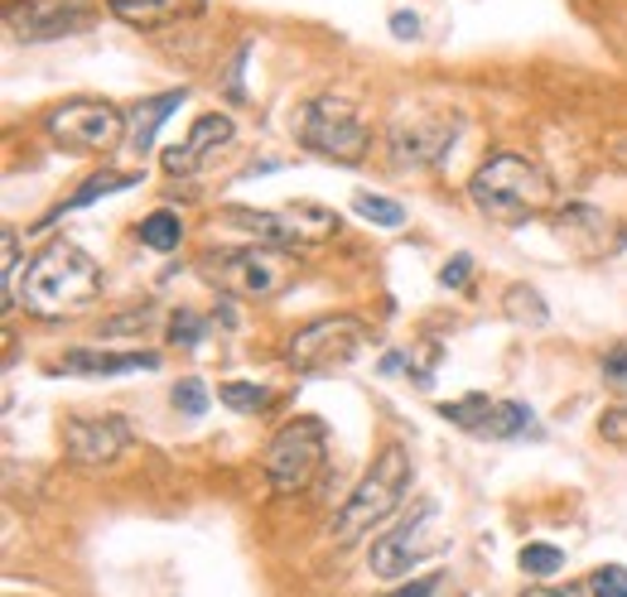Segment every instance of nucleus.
Masks as SVG:
<instances>
[{
    "mask_svg": "<svg viewBox=\"0 0 627 597\" xmlns=\"http://www.w3.org/2000/svg\"><path fill=\"white\" fill-rule=\"evenodd\" d=\"M406 486H410V454L401 444H386L377 454V462L362 472V482L353 486V496L343 502V510H338L333 544H357L372 526H381V520L401 506Z\"/></svg>",
    "mask_w": 627,
    "mask_h": 597,
    "instance_id": "nucleus-3",
    "label": "nucleus"
},
{
    "mask_svg": "<svg viewBox=\"0 0 627 597\" xmlns=\"http://www.w3.org/2000/svg\"><path fill=\"white\" fill-rule=\"evenodd\" d=\"M140 179L136 174H96V179H88V184H82L78 193H72V198L64 203V207H54V217H44L39 227H48V222H58V217L64 213H78V207H88V203H96V198H106V193H121V188H136Z\"/></svg>",
    "mask_w": 627,
    "mask_h": 597,
    "instance_id": "nucleus-18",
    "label": "nucleus"
},
{
    "mask_svg": "<svg viewBox=\"0 0 627 597\" xmlns=\"http://www.w3.org/2000/svg\"><path fill=\"white\" fill-rule=\"evenodd\" d=\"M106 10L130 30H164V24L193 20L203 10V0H106Z\"/></svg>",
    "mask_w": 627,
    "mask_h": 597,
    "instance_id": "nucleus-16",
    "label": "nucleus"
},
{
    "mask_svg": "<svg viewBox=\"0 0 627 597\" xmlns=\"http://www.w3.org/2000/svg\"><path fill=\"white\" fill-rule=\"evenodd\" d=\"M169 400H174V410H184V414H203V410H208V386L189 376V381L174 386V395H169Z\"/></svg>",
    "mask_w": 627,
    "mask_h": 597,
    "instance_id": "nucleus-27",
    "label": "nucleus"
},
{
    "mask_svg": "<svg viewBox=\"0 0 627 597\" xmlns=\"http://www.w3.org/2000/svg\"><path fill=\"white\" fill-rule=\"evenodd\" d=\"M502 313H506V319H512V323H522V328H546V323H550L546 299H540L531 285H512V289H506Z\"/></svg>",
    "mask_w": 627,
    "mask_h": 597,
    "instance_id": "nucleus-19",
    "label": "nucleus"
},
{
    "mask_svg": "<svg viewBox=\"0 0 627 597\" xmlns=\"http://www.w3.org/2000/svg\"><path fill=\"white\" fill-rule=\"evenodd\" d=\"M20 295L34 319H72L102 299V265L72 241H58L44 255H34Z\"/></svg>",
    "mask_w": 627,
    "mask_h": 597,
    "instance_id": "nucleus-1",
    "label": "nucleus"
},
{
    "mask_svg": "<svg viewBox=\"0 0 627 597\" xmlns=\"http://www.w3.org/2000/svg\"><path fill=\"white\" fill-rule=\"evenodd\" d=\"M237 227L256 231L265 246H285V251H299V246H319L338 231V217L329 207H314V203H289V207H227Z\"/></svg>",
    "mask_w": 627,
    "mask_h": 597,
    "instance_id": "nucleus-7",
    "label": "nucleus"
},
{
    "mask_svg": "<svg viewBox=\"0 0 627 597\" xmlns=\"http://www.w3.org/2000/svg\"><path fill=\"white\" fill-rule=\"evenodd\" d=\"M434 588H440V578H415V583H406L401 593H391V597H434Z\"/></svg>",
    "mask_w": 627,
    "mask_h": 597,
    "instance_id": "nucleus-33",
    "label": "nucleus"
},
{
    "mask_svg": "<svg viewBox=\"0 0 627 597\" xmlns=\"http://www.w3.org/2000/svg\"><path fill=\"white\" fill-rule=\"evenodd\" d=\"M367 343V328L353 313H338V319H314L289 337V367L305 376H329L343 371L347 361Z\"/></svg>",
    "mask_w": 627,
    "mask_h": 597,
    "instance_id": "nucleus-8",
    "label": "nucleus"
},
{
    "mask_svg": "<svg viewBox=\"0 0 627 597\" xmlns=\"http://www.w3.org/2000/svg\"><path fill=\"white\" fill-rule=\"evenodd\" d=\"M468 275H474V255H454V261L440 271V285L444 289H464Z\"/></svg>",
    "mask_w": 627,
    "mask_h": 597,
    "instance_id": "nucleus-31",
    "label": "nucleus"
},
{
    "mask_svg": "<svg viewBox=\"0 0 627 597\" xmlns=\"http://www.w3.org/2000/svg\"><path fill=\"white\" fill-rule=\"evenodd\" d=\"M10 34L24 44H44V39H68V34L92 30V10L88 5H64V0H15L5 10Z\"/></svg>",
    "mask_w": 627,
    "mask_h": 597,
    "instance_id": "nucleus-12",
    "label": "nucleus"
},
{
    "mask_svg": "<svg viewBox=\"0 0 627 597\" xmlns=\"http://www.w3.org/2000/svg\"><path fill=\"white\" fill-rule=\"evenodd\" d=\"M232 136H237L232 116H223V112L198 116V120H193V130H189V140L174 145V150H164V169H169V174H193V169L208 160L213 150L232 145Z\"/></svg>",
    "mask_w": 627,
    "mask_h": 597,
    "instance_id": "nucleus-14",
    "label": "nucleus"
},
{
    "mask_svg": "<svg viewBox=\"0 0 627 597\" xmlns=\"http://www.w3.org/2000/svg\"><path fill=\"white\" fill-rule=\"evenodd\" d=\"M468 198H474V207L482 217H492V222L522 227L531 217L546 213L555 188L536 164L522 160V154H492V160H482L478 174L468 179Z\"/></svg>",
    "mask_w": 627,
    "mask_h": 597,
    "instance_id": "nucleus-2",
    "label": "nucleus"
},
{
    "mask_svg": "<svg viewBox=\"0 0 627 597\" xmlns=\"http://www.w3.org/2000/svg\"><path fill=\"white\" fill-rule=\"evenodd\" d=\"M353 213L362 217V222H372V227H381V231H396V227H406V207L396 203V198H381V193H353Z\"/></svg>",
    "mask_w": 627,
    "mask_h": 597,
    "instance_id": "nucleus-21",
    "label": "nucleus"
},
{
    "mask_svg": "<svg viewBox=\"0 0 627 597\" xmlns=\"http://www.w3.org/2000/svg\"><path fill=\"white\" fill-rule=\"evenodd\" d=\"M516 564H522V574H531V578H550L565 569V554L555 550V544H522Z\"/></svg>",
    "mask_w": 627,
    "mask_h": 597,
    "instance_id": "nucleus-24",
    "label": "nucleus"
},
{
    "mask_svg": "<svg viewBox=\"0 0 627 597\" xmlns=\"http://www.w3.org/2000/svg\"><path fill=\"white\" fill-rule=\"evenodd\" d=\"M391 34H396V39H415V34H420V15L396 10V15H391Z\"/></svg>",
    "mask_w": 627,
    "mask_h": 597,
    "instance_id": "nucleus-32",
    "label": "nucleus"
},
{
    "mask_svg": "<svg viewBox=\"0 0 627 597\" xmlns=\"http://www.w3.org/2000/svg\"><path fill=\"white\" fill-rule=\"evenodd\" d=\"M598 376H603V386H608V391L627 395V343H618V347H608V352H603Z\"/></svg>",
    "mask_w": 627,
    "mask_h": 597,
    "instance_id": "nucleus-26",
    "label": "nucleus"
},
{
    "mask_svg": "<svg viewBox=\"0 0 627 597\" xmlns=\"http://www.w3.org/2000/svg\"><path fill=\"white\" fill-rule=\"evenodd\" d=\"M184 96H189V92L179 88V92H160V96H150V102H140L136 112L126 116V145H130V150H136V154H150V145H155V136H160L164 116L174 112Z\"/></svg>",
    "mask_w": 627,
    "mask_h": 597,
    "instance_id": "nucleus-17",
    "label": "nucleus"
},
{
    "mask_svg": "<svg viewBox=\"0 0 627 597\" xmlns=\"http://www.w3.org/2000/svg\"><path fill=\"white\" fill-rule=\"evenodd\" d=\"M48 136L72 150H116L126 140V116L112 102H68L58 112H48Z\"/></svg>",
    "mask_w": 627,
    "mask_h": 597,
    "instance_id": "nucleus-10",
    "label": "nucleus"
},
{
    "mask_svg": "<svg viewBox=\"0 0 627 597\" xmlns=\"http://www.w3.org/2000/svg\"><path fill=\"white\" fill-rule=\"evenodd\" d=\"M526 429H531V405H522V400H492L482 438H516Z\"/></svg>",
    "mask_w": 627,
    "mask_h": 597,
    "instance_id": "nucleus-20",
    "label": "nucleus"
},
{
    "mask_svg": "<svg viewBox=\"0 0 627 597\" xmlns=\"http://www.w3.org/2000/svg\"><path fill=\"white\" fill-rule=\"evenodd\" d=\"M299 145L333 164H357L372 150V130L362 126L357 106L343 96H314L299 112Z\"/></svg>",
    "mask_w": 627,
    "mask_h": 597,
    "instance_id": "nucleus-5",
    "label": "nucleus"
},
{
    "mask_svg": "<svg viewBox=\"0 0 627 597\" xmlns=\"http://www.w3.org/2000/svg\"><path fill=\"white\" fill-rule=\"evenodd\" d=\"M598 434H603V444L627 448V410H623V405L603 410V414H598Z\"/></svg>",
    "mask_w": 627,
    "mask_h": 597,
    "instance_id": "nucleus-29",
    "label": "nucleus"
},
{
    "mask_svg": "<svg viewBox=\"0 0 627 597\" xmlns=\"http://www.w3.org/2000/svg\"><path fill=\"white\" fill-rule=\"evenodd\" d=\"M208 275L237 299H275L289 279L299 275V255L285 246H247V251H217Z\"/></svg>",
    "mask_w": 627,
    "mask_h": 597,
    "instance_id": "nucleus-6",
    "label": "nucleus"
},
{
    "mask_svg": "<svg viewBox=\"0 0 627 597\" xmlns=\"http://www.w3.org/2000/svg\"><path fill=\"white\" fill-rule=\"evenodd\" d=\"M130 448V424L126 420H88V414H72L64 420V454L78 468H106Z\"/></svg>",
    "mask_w": 627,
    "mask_h": 597,
    "instance_id": "nucleus-13",
    "label": "nucleus"
},
{
    "mask_svg": "<svg viewBox=\"0 0 627 597\" xmlns=\"http://www.w3.org/2000/svg\"><path fill=\"white\" fill-rule=\"evenodd\" d=\"M68 376H126V371H160V352H96L72 347L64 352Z\"/></svg>",
    "mask_w": 627,
    "mask_h": 597,
    "instance_id": "nucleus-15",
    "label": "nucleus"
},
{
    "mask_svg": "<svg viewBox=\"0 0 627 597\" xmlns=\"http://www.w3.org/2000/svg\"><path fill=\"white\" fill-rule=\"evenodd\" d=\"M594 597H627V569L623 564H603L594 578H589Z\"/></svg>",
    "mask_w": 627,
    "mask_h": 597,
    "instance_id": "nucleus-28",
    "label": "nucleus"
},
{
    "mask_svg": "<svg viewBox=\"0 0 627 597\" xmlns=\"http://www.w3.org/2000/svg\"><path fill=\"white\" fill-rule=\"evenodd\" d=\"M444 550V535H440V506L425 502L415 510V516L406 520V526H396L391 535H381L377 544H372V574L381 583H396L406 578L415 564H425L430 554Z\"/></svg>",
    "mask_w": 627,
    "mask_h": 597,
    "instance_id": "nucleus-9",
    "label": "nucleus"
},
{
    "mask_svg": "<svg viewBox=\"0 0 627 597\" xmlns=\"http://www.w3.org/2000/svg\"><path fill=\"white\" fill-rule=\"evenodd\" d=\"M217 400L237 414H261L271 405V391H265V386H251V381H223L217 386Z\"/></svg>",
    "mask_w": 627,
    "mask_h": 597,
    "instance_id": "nucleus-23",
    "label": "nucleus"
},
{
    "mask_svg": "<svg viewBox=\"0 0 627 597\" xmlns=\"http://www.w3.org/2000/svg\"><path fill=\"white\" fill-rule=\"evenodd\" d=\"M454 140V116L434 106H406L391 120V154L396 164H440Z\"/></svg>",
    "mask_w": 627,
    "mask_h": 597,
    "instance_id": "nucleus-11",
    "label": "nucleus"
},
{
    "mask_svg": "<svg viewBox=\"0 0 627 597\" xmlns=\"http://www.w3.org/2000/svg\"><path fill=\"white\" fill-rule=\"evenodd\" d=\"M522 597H584V588H579V583H565V588H526Z\"/></svg>",
    "mask_w": 627,
    "mask_h": 597,
    "instance_id": "nucleus-34",
    "label": "nucleus"
},
{
    "mask_svg": "<svg viewBox=\"0 0 627 597\" xmlns=\"http://www.w3.org/2000/svg\"><path fill=\"white\" fill-rule=\"evenodd\" d=\"M15 265H20V241L15 231L5 227V309H15L20 303V285H15Z\"/></svg>",
    "mask_w": 627,
    "mask_h": 597,
    "instance_id": "nucleus-30",
    "label": "nucleus"
},
{
    "mask_svg": "<svg viewBox=\"0 0 627 597\" xmlns=\"http://www.w3.org/2000/svg\"><path fill=\"white\" fill-rule=\"evenodd\" d=\"M323 462H329V429L314 414H299L265 448V478H271V486L281 496H295L319 478Z\"/></svg>",
    "mask_w": 627,
    "mask_h": 597,
    "instance_id": "nucleus-4",
    "label": "nucleus"
},
{
    "mask_svg": "<svg viewBox=\"0 0 627 597\" xmlns=\"http://www.w3.org/2000/svg\"><path fill=\"white\" fill-rule=\"evenodd\" d=\"M203 333H208V319H203V313L179 309L174 319H169V343H174V347H198Z\"/></svg>",
    "mask_w": 627,
    "mask_h": 597,
    "instance_id": "nucleus-25",
    "label": "nucleus"
},
{
    "mask_svg": "<svg viewBox=\"0 0 627 597\" xmlns=\"http://www.w3.org/2000/svg\"><path fill=\"white\" fill-rule=\"evenodd\" d=\"M140 241L150 251H179V241H184V222H179L174 213H150L140 222Z\"/></svg>",
    "mask_w": 627,
    "mask_h": 597,
    "instance_id": "nucleus-22",
    "label": "nucleus"
}]
</instances>
